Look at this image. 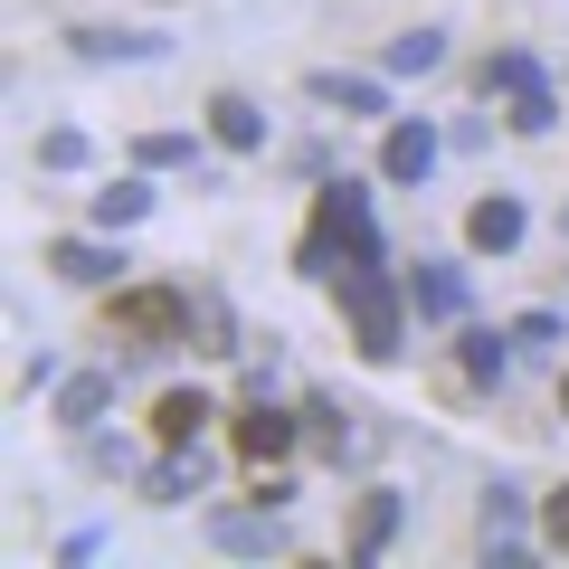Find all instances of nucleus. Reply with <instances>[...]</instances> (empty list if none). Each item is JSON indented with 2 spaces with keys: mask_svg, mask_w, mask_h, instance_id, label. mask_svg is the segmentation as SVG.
Here are the masks:
<instances>
[{
  "mask_svg": "<svg viewBox=\"0 0 569 569\" xmlns=\"http://www.w3.org/2000/svg\"><path fill=\"white\" fill-rule=\"evenodd\" d=\"M39 162H48V171H77V162H86V133H48Z\"/></svg>",
  "mask_w": 569,
  "mask_h": 569,
  "instance_id": "nucleus-23",
  "label": "nucleus"
},
{
  "mask_svg": "<svg viewBox=\"0 0 569 569\" xmlns=\"http://www.w3.org/2000/svg\"><path fill=\"white\" fill-rule=\"evenodd\" d=\"M408 295H418V313H437V323H456V313H466V276H456V266H418V276H408Z\"/></svg>",
  "mask_w": 569,
  "mask_h": 569,
  "instance_id": "nucleus-10",
  "label": "nucleus"
},
{
  "mask_svg": "<svg viewBox=\"0 0 569 569\" xmlns=\"http://www.w3.org/2000/svg\"><path fill=\"white\" fill-rule=\"evenodd\" d=\"M209 541H219V550H247V560H266V550H284V522H276V503L219 512V522H209Z\"/></svg>",
  "mask_w": 569,
  "mask_h": 569,
  "instance_id": "nucleus-8",
  "label": "nucleus"
},
{
  "mask_svg": "<svg viewBox=\"0 0 569 569\" xmlns=\"http://www.w3.org/2000/svg\"><path fill=\"white\" fill-rule=\"evenodd\" d=\"M466 247H475V257L522 247V200H503V190H493V200H475V209H466Z\"/></svg>",
  "mask_w": 569,
  "mask_h": 569,
  "instance_id": "nucleus-7",
  "label": "nucleus"
},
{
  "mask_svg": "<svg viewBox=\"0 0 569 569\" xmlns=\"http://www.w3.org/2000/svg\"><path fill=\"white\" fill-rule=\"evenodd\" d=\"M332 247H342V266L380 257V228H370L361 181H332L323 200H313V228H305V247H295V266H305V276H332Z\"/></svg>",
  "mask_w": 569,
  "mask_h": 569,
  "instance_id": "nucleus-1",
  "label": "nucleus"
},
{
  "mask_svg": "<svg viewBox=\"0 0 569 569\" xmlns=\"http://www.w3.org/2000/svg\"><path fill=\"white\" fill-rule=\"evenodd\" d=\"M305 418H313V447H323V456H342V447H351V427H342V408H332V399H313Z\"/></svg>",
  "mask_w": 569,
  "mask_h": 569,
  "instance_id": "nucleus-20",
  "label": "nucleus"
},
{
  "mask_svg": "<svg viewBox=\"0 0 569 569\" xmlns=\"http://www.w3.org/2000/svg\"><path fill=\"white\" fill-rule=\"evenodd\" d=\"M114 332L133 351H171L200 332V295H181V284H114Z\"/></svg>",
  "mask_w": 569,
  "mask_h": 569,
  "instance_id": "nucleus-2",
  "label": "nucleus"
},
{
  "mask_svg": "<svg viewBox=\"0 0 569 569\" xmlns=\"http://www.w3.org/2000/svg\"><path fill=\"white\" fill-rule=\"evenodd\" d=\"M142 209H152V190H142V181H104L96 190V228H133Z\"/></svg>",
  "mask_w": 569,
  "mask_h": 569,
  "instance_id": "nucleus-15",
  "label": "nucleus"
},
{
  "mask_svg": "<svg viewBox=\"0 0 569 569\" xmlns=\"http://www.w3.org/2000/svg\"><path fill=\"white\" fill-rule=\"evenodd\" d=\"M295 437H305V427L284 418V408H266V389H257V408L238 418V456L247 466H276V456H295Z\"/></svg>",
  "mask_w": 569,
  "mask_h": 569,
  "instance_id": "nucleus-5",
  "label": "nucleus"
},
{
  "mask_svg": "<svg viewBox=\"0 0 569 569\" xmlns=\"http://www.w3.org/2000/svg\"><path fill=\"white\" fill-rule=\"evenodd\" d=\"M48 266H58V276H67V284H104V276H114V266H123V257H104V247H96V238H58V247H48Z\"/></svg>",
  "mask_w": 569,
  "mask_h": 569,
  "instance_id": "nucleus-13",
  "label": "nucleus"
},
{
  "mask_svg": "<svg viewBox=\"0 0 569 569\" xmlns=\"http://www.w3.org/2000/svg\"><path fill=\"white\" fill-rule=\"evenodd\" d=\"M389 531H399V493H361V522H351V560H380Z\"/></svg>",
  "mask_w": 569,
  "mask_h": 569,
  "instance_id": "nucleus-11",
  "label": "nucleus"
},
{
  "mask_svg": "<svg viewBox=\"0 0 569 569\" xmlns=\"http://www.w3.org/2000/svg\"><path fill=\"white\" fill-rule=\"evenodd\" d=\"M200 332H209L200 351H247V342H238V323H228V305H219V295H200Z\"/></svg>",
  "mask_w": 569,
  "mask_h": 569,
  "instance_id": "nucleus-19",
  "label": "nucleus"
},
{
  "mask_svg": "<svg viewBox=\"0 0 569 569\" xmlns=\"http://www.w3.org/2000/svg\"><path fill=\"white\" fill-rule=\"evenodd\" d=\"M342 313H351V342H361V361H399V295H389L380 257H351L342 266Z\"/></svg>",
  "mask_w": 569,
  "mask_h": 569,
  "instance_id": "nucleus-3",
  "label": "nucleus"
},
{
  "mask_svg": "<svg viewBox=\"0 0 569 569\" xmlns=\"http://www.w3.org/2000/svg\"><path fill=\"white\" fill-rule=\"evenodd\" d=\"M466 380H503V332H466Z\"/></svg>",
  "mask_w": 569,
  "mask_h": 569,
  "instance_id": "nucleus-18",
  "label": "nucleus"
},
{
  "mask_svg": "<svg viewBox=\"0 0 569 569\" xmlns=\"http://www.w3.org/2000/svg\"><path fill=\"white\" fill-rule=\"evenodd\" d=\"M209 418H219V408H209L200 389H162V399H152V437H162V447H181V456L200 447V427H209Z\"/></svg>",
  "mask_w": 569,
  "mask_h": 569,
  "instance_id": "nucleus-6",
  "label": "nucleus"
},
{
  "mask_svg": "<svg viewBox=\"0 0 569 569\" xmlns=\"http://www.w3.org/2000/svg\"><path fill=\"white\" fill-rule=\"evenodd\" d=\"M485 96L512 104V133H550V86H541V67H531L522 48H503V58L485 67Z\"/></svg>",
  "mask_w": 569,
  "mask_h": 569,
  "instance_id": "nucleus-4",
  "label": "nucleus"
},
{
  "mask_svg": "<svg viewBox=\"0 0 569 569\" xmlns=\"http://www.w3.org/2000/svg\"><path fill=\"white\" fill-rule=\"evenodd\" d=\"M114 399V380H104V370H86V380H67V399H58V418L67 427H96V408Z\"/></svg>",
  "mask_w": 569,
  "mask_h": 569,
  "instance_id": "nucleus-17",
  "label": "nucleus"
},
{
  "mask_svg": "<svg viewBox=\"0 0 569 569\" xmlns=\"http://www.w3.org/2000/svg\"><path fill=\"white\" fill-rule=\"evenodd\" d=\"M313 96H323V104H342V114H380V86H370V77H342V67H323V77H313Z\"/></svg>",
  "mask_w": 569,
  "mask_h": 569,
  "instance_id": "nucleus-14",
  "label": "nucleus"
},
{
  "mask_svg": "<svg viewBox=\"0 0 569 569\" xmlns=\"http://www.w3.org/2000/svg\"><path fill=\"white\" fill-rule=\"evenodd\" d=\"M209 133H219L228 152H257V142H266V114H257L247 96H219V104H209Z\"/></svg>",
  "mask_w": 569,
  "mask_h": 569,
  "instance_id": "nucleus-12",
  "label": "nucleus"
},
{
  "mask_svg": "<svg viewBox=\"0 0 569 569\" xmlns=\"http://www.w3.org/2000/svg\"><path fill=\"white\" fill-rule=\"evenodd\" d=\"M86 58H152V39H77Z\"/></svg>",
  "mask_w": 569,
  "mask_h": 569,
  "instance_id": "nucleus-25",
  "label": "nucleus"
},
{
  "mask_svg": "<svg viewBox=\"0 0 569 569\" xmlns=\"http://www.w3.org/2000/svg\"><path fill=\"white\" fill-rule=\"evenodd\" d=\"M133 152H142V162H152V171H171V162H190V133H142Z\"/></svg>",
  "mask_w": 569,
  "mask_h": 569,
  "instance_id": "nucleus-21",
  "label": "nucleus"
},
{
  "mask_svg": "<svg viewBox=\"0 0 569 569\" xmlns=\"http://www.w3.org/2000/svg\"><path fill=\"white\" fill-rule=\"evenodd\" d=\"M380 171L389 181H427V171H437V133H427V123H399V133L380 142Z\"/></svg>",
  "mask_w": 569,
  "mask_h": 569,
  "instance_id": "nucleus-9",
  "label": "nucleus"
},
{
  "mask_svg": "<svg viewBox=\"0 0 569 569\" xmlns=\"http://www.w3.org/2000/svg\"><path fill=\"white\" fill-rule=\"evenodd\" d=\"M142 493H152V503H181V493H190V466H181V447H171V466H152V485H142Z\"/></svg>",
  "mask_w": 569,
  "mask_h": 569,
  "instance_id": "nucleus-22",
  "label": "nucleus"
},
{
  "mask_svg": "<svg viewBox=\"0 0 569 569\" xmlns=\"http://www.w3.org/2000/svg\"><path fill=\"white\" fill-rule=\"evenodd\" d=\"M541 541H550V550H569V485L541 503Z\"/></svg>",
  "mask_w": 569,
  "mask_h": 569,
  "instance_id": "nucleus-24",
  "label": "nucleus"
},
{
  "mask_svg": "<svg viewBox=\"0 0 569 569\" xmlns=\"http://www.w3.org/2000/svg\"><path fill=\"white\" fill-rule=\"evenodd\" d=\"M560 408H569V399H560Z\"/></svg>",
  "mask_w": 569,
  "mask_h": 569,
  "instance_id": "nucleus-26",
  "label": "nucleus"
},
{
  "mask_svg": "<svg viewBox=\"0 0 569 569\" xmlns=\"http://www.w3.org/2000/svg\"><path fill=\"white\" fill-rule=\"evenodd\" d=\"M437 58H447V39H437V29H408V39H389V77H427Z\"/></svg>",
  "mask_w": 569,
  "mask_h": 569,
  "instance_id": "nucleus-16",
  "label": "nucleus"
}]
</instances>
